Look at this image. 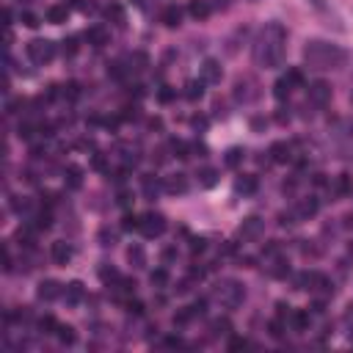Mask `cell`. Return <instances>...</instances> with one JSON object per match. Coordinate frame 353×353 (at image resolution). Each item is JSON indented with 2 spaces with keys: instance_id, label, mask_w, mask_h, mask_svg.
<instances>
[{
  "instance_id": "obj_1",
  "label": "cell",
  "mask_w": 353,
  "mask_h": 353,
  "mask_svg": "<svg viewBox=\"0 0 353 353\" xmlns=\"http://www.w3.org/2000/svg\"><path fill=\"white\" fill-rule=\"evenodd\" d=\"M284 42H287V31L281 22H270L262 28L260 39L254 44V61L257 67L273 69L284 61Z\"/></svg>"
},
{
  "instance_id": "obj_2",
  "label": "cell",
  "mask_w": 353,
  "mask_h": 353,
  "mask_svg": "<svg viewBox=\"0 0 353 353\" xmlns=\"http://www.w3.org/2000/svg\"><path fill=\"white\" fill-rule=\"evenodd\" d=\"M345 50L337 44L328 42H309L304 47V61L309 64L312 69H337L345 64Z\"/></svg>"
},
{
  "instance_id": "obj_3",
  "label": "cell",
  "mask_w": 353,
  "mask_h": 353,
  "mask_svg": "<svg viewBox=\"0 0 353 353\" xmlns=\"http://www.w3.org/2000/svg\"><path fill=\"white\" fill-rule=\"evenodd\" d=\"M243 298H246V290H243V284L234 281V279H223L221 284L215 287V301L226 309H238L240 304H243Z\"/></svg>"
},
{
  "instance_id": "obj_4",
  "label": "cell",
  "mask_w": 353,
  "mask_h": 353,
  "mask_svg": "<svg viewBox=\"0 0 353 353\" xmlns=\"http://www.w3.org/2000/svg\"><path fill=\"white\" fill-rule=\"evenodd\" d=\"M28 55H31L33 64H50L55 58V44L50 39H33L28 44Z\"/></svg>"
},
{
  "instance_id": "obj_5",
  "label": "cell",
  "mask_w": 353,
  "mask_h": 353,
  "mask_svg": "<svg viewBox=\"0 0 353 353\" xmlns=\"http://www.w3.org/2000/svg\"><path fill=\"white\" fill-rule=\"evenodd\" d=\"M138 229H141L144 238H160V234L166 232V218H163L160 213H144Z\"/></svg>"
},
{
  "instance_id": "obj_6",
  "label": "cell",
  "mask_w": 353,
  "mask_h": 353,
  "mask_svg": "<svg viewBox=\"0 0 353 353\" xmlns=\"http://www.w3.org/2000/svg\"><path fill=\"white\" fill-rule=\"evenodd\" d=\"M307 97L315 108H326V105L331 102V86H328L326 80H315V83H309V88H307Z\"/></svg>"
},
{
  "instance_id": "obj_7",
  "label": "cell",
  "mask_w": 353,
  "mask_h": 353,
  "mask_svg": "<svg viewBox=\"0 0 353 353\" xmlns=\"http://www.w3.org/2000/svg\"><path fill=\"white\" fill-rule=\"evenodd\" d=\"M262 229H265V221L257 218V215H249V218L240 223V238L243 240H257L262 234Z\"/></svg>"
},
{
  "instance_id": "obj_8",
  "label": "cell",
  "mask_w": 353,
  "mask_h": 353,
  "mask_svg": "<svg viewBox=\"0 0 353 353\" xmlns=\"http://www.w3.org/2000/svg\"><path fill=\"white\" fill-rule=\"evenodd\" d=\"M268 155H270V163H290L292 160V146L287 144V141H276V144H270Z\"/></svg>"
},
{
  "instance_id": "obj_9",
  "label": "cell",
  "mask_w": 353,
  "mask_h": 353,
  "mask_svg": "<svg viewBox=\"0 0 353 353\" xmlns=\"http://www.w3.org/2000/svg\"><path fill=\"white\" fill-rule=\"evenodd\" d=\"M86 42L91 44V47H105L110 42V33H108V28L105 25H91L86 31Z\"/></svg>"
},
{
  "instance_id": "obj_10",
  "label": "cell",
  "mask_w": 353,
  "mask_h": 353,
  "mask_svg": "<svg viewBox=\"0 0 353 353\" xmlns=\"http://www.w3.org/2000/svg\"><path fill=\"white\" fill-rule=\"evenodd\" d=\"M163 191L177 196V193H185L188 191V177L185 174H168L166 180H163Z\"/></svg>"
},
{
  "instance_id": "obj_11",
  "label": "cell",
  "mask_w": 353,
  "mask_h": 353,
  "mask_svg": "<svg viewBox=\"0 0 353 353\" xmlns=\"http://www.w3.org/2000/svg\"><path fill=\"white\" fill-rule=\"evenodd\" d=\"M221 75H223V69L215 58H207V61L202 64V80L204 83H221Z\"/></svg>"
},
{
  "instance_id": "obj_12",
  "label": "cell",
  "mask_w": 353,
  "mask_h": 353,
  "mask_svg": "<svg viewBox=\"0 0 353 353\" xmlns=\"http://www.w3.org/2000/svg\"><path fill=\"white\" fill-rule=\"evenodd\" d=\"M50 254H52V262L67 265L69 260H72V246H69L67 240H55V243H52V249H50Z\"/></svg>"
},
{
  "instance_id": "obj_13",
  "label": "cell",
  "mask_w": 353,
  "mask_h": 353,
  "mask_svg": "<svg viewBox=\"0 0 353 353\" xmlns=\"http://www.w3.org/2000/svg\"><path fill=\"white\" fill-rule=\"evenodd\" d=\"M188 14H191L193 20H207V17L213 14V6H210V0H191V3H188Z\"/></svg>"
},
{
  "instance_id": "obj_14",
  "label": "cell",
  "mask_w": 353,
  "mask_h": 353,
  "mask_svg": "<svg viewBox=\"0 0 353 353\" xmlns=\"http://www.w3.org/2000/svg\"><path fill=\"white\" fill-rule=\"evenodd\" d=\"M257 188H260V180H257V177H251V174L238 177V182H234V191L243 193V196H251V193H257Z\"/></svg>"
},
{
  "instance_id": "obj_15",
  "label": "cell",
  "mask_w": 353,
  "mask_h": 353,
  "mask_svg": "<svg viewBox=\"0 0 353 353\" xmlns=\"http://www.w3.org/2000/svg\"><path fill=\"white\" fill-rule=\"evenodd\" d=\"M36 296L42 298V301H55V298L61 296V284H58V281H52V279H47V281L39 284Z\"/></svg>"
},
{
  "instance_id": "obj_16",
  "label": "cell",
  "mask_w": 353,
  "mask_h": 353,
  "mask_svg": "<svg viewBox=\"0 0 353 353\" xmlns=\"http://www.w3.org/2000/svg\"><path fill=\"white\" fill-rule=\"evenodd\" d=\"M317 207H320V202H317L315 196L301 199V202H298V207H296V218H312V215L317 213Z\"/></svg>"
},
{
  "instance_id": "obj_17",
  "label": "cell",
  "mask_w": 353,
  "mask_h": 353,
  "mask_svg": "<svg viewBox=\"0 0 353 353\" xmlns=\"http://www.w3.org/2000/svg\"><path fill=\"white\" fill-rule=\"evenodd\" d=\"M160 20H163L166 28H180L182 25V9L180 6H166L163 14H160Z\"/></svg>"
},
{
  "instance_id": "obj_18",
  "label": "cell",
  "mask_w": 353,
  "mask_h": 353,
  "mask_svg": "<svg viewBox=\"0 0 353 353\" xmlns=\"http://www.w3.org/2000/svg\"><path fill=\"white\" fill-rule=\"evenodd\" d=\"M309 323H312V317H309L307 309H292L290 312V326L296 328V331H307Z\"/></svg>"
},
{
  "instance_id": "obj_19",
  "label": "cell",
  "mask_w": 353,
  "mask_h": 353,
  "mask_svg": "<svg viewBox=\"0 0 353 353\" xmlns=\"http://www.w3.org/2000/svg\"><path fill=\"white\" fill-rule=\"evenodd\" d=\"M83 296H86V290H83V284H80V281H69L67 290H64V298H67V304H72V307L83 301Z\"/></svg>"
},
{
  "instance_id": "obj_20",
  "label": "cell",
  "mask_w": 353,
  "mask_h": 353,
  "mask_svg": "<svg viewBox=\"0 0 353 353\" xmlns=\"http://www.w3.org/2000/svg\"><path fill=\"white\" fill-rule=\"evenodd\" d=\"M127 260H130L133 268H146V251H144V246H130L127 249Z\"/></svg>"
},
{
  "instance_id": "obj_21",
  "label": "cell",
  "mask_w": 353,
  "mask_h": 353,
  "mask_svg": "<svg viewBox=\"0 0 353 353\" xmlns=\"http://www.w3.org/2000/svg\"><path fill=\"white\" fill-rule=\"evenodd\" d=\"M69 17V9L67 6H50L47 9V22H52V25H61V22H67Z\"/></svg>"
},
{
  "instance_id": "obj_22",
  "label": "cell",
  "mask_w": 353,
  "mask_h": 353,
  "mask_svg": "<svg viewBox=\"0 0 353 353\" xmlns=\"http://www.w3.org/2000/svg\"><path fill=\"white\" fill-rule=\"evenodd\" d=\"M199 185H202V188H213V185H218V171H215V168H210V166L199 168Z\"/></svg>"
},
{
  "instance_id": "obj_23",
  "label": "cell",
  "mask_w": 353,
  "mask_h": 353,
  "mask_svg": "<svg viewBox=\"0 0 353 353\" xmlns=\"http://www.w3.org/2000/svg\"><path fill=\"white\" fill-rule=\"evenodd\" d=\"M141 188H144V193L146 196H155L157 191H160V180H157L155 174H146V177H141Z\"/></svg>"
},
{
  "instance_id": "obj_24",
  "label": "cell",
  "mask_w": 353,
  "mask_h": 353,
  "mask_svg": "<svg viewBox=\"0 0 353 353\" xmlns=\"http://www.w3.org/2000/svg\"><path fill=\"white\" fill-rule=\"evenodd\" d=\"M185 97L188 99H202L204 97V80H188L185 83Z\"/></svg>"
},
{
  "instance_id": "obj_25",
  "label": "cell",
  "mask_w": 353,
  "mask_h": 353,
  "mask_svg": "<svg viewBox=\"0 0 353 353\" xmlns=\"http://www.w3.org/2000/svg\"><path fill=\"white\" fill-rule=\"evenodd\" d=\"M243 157H246V149H240V146H232V149L226 152V157H223V160H226L229 168H238L240 163H243Z\"/></svg>"
},
{
  "instance_id": "obj_26",
  "label": "cell",
  "mask_w": 353,
  "mask_h": 353,
  "mask_svg": "<svg viewBox=\"0 0 353 353\" xmlns=\"http://www.w3.org/2000/svg\"><path fill=\"white\" fill-rule=\"evenodd\" d=\"M171 152H174V157H180V160H188L191 157V146L185 144V141H180V138H171Z\"/></svg>"
},
{
  "instance_id": "obj_27",
  "label": "cell",
  "mask_w": 353,
  "mask_h": 353,
  "mask_svg": "<svg viewBox=\"0 0 353 353\" xmlns=\"http://www.w3.org/2000/svg\"><path fill=\"white\" fill-rule=\"evenodd\" d=\"M290 91H292V86L287 83V78L281 75V78L273 83V97H276V99H287V97H290Z\"/></svg>"
},
{
  "instance_id": "obj_28",
  "label": "cell",
  "mask_w": 353,
  "mask_h": 353,
  "mask_svg": "<svg viewBox=\"0 0 353 353\" xmlns=\"http://www.w3.org/2000/svg\"><path fill=\"white\" fill-rule=\"evenodd\" d=\"M55 337H58V342H61V345H75V339H78L72 326H58Z\"/></svg>"
},
{
  "instance_id": "obj_29",
  "label": "cell",
  "mask_w": 353,
  "mask_h": 353,
  "mask_svg": "<svg viewBox=\"0 0 353 353\" xmlns=\"http://www.w3.org/2000/svg\"><path fill=\"white\" fill-rule=\"evenodd\" d=\"M334 191H337L339 196H348V193L353 191L350 177H348V174H339V177H337V182H334Z\"/></svg>"
},
{
  "instance_id": "obj_30",
  "label": "cell",
  "mask_w": 353,
  "mask_h": 353,
  "mask_svg": "<svg viewBox=\"0 0 353 353\" xmlns=\"http://www.w3.org/2000/svg\"><path fill=\"white\" fill-rule=\"evenodd\" d=\"M67 182H69V188H75V191H78V188L83 185V171H80L78 166H69L67 168Z\"/></svg>"
},
{
  "instance_id": "obj_31",
  "label": "cell",
  "mask_w": 353,
  "mask_h": 353,
  "mask_svg": "<svg viewBox=\"0 0 353 353\" xmlns=\"http://www.w3.org/2000/svg\"><path fill=\"white\" fill-rule=\"evenodd\" d=\"M99 279H102L105 284H110V287H113L116 281L122 279V276H119V270H116V268H108V265H102V268H99Z\"/></svg>"
},
{
  "instance_id": "obj_32",
  "label": "cell",
  "mask_w": 353,
  "mask_h": 353,
  "mask_svg": "<svg viewBox=\"0 0 353 353\" xmlns=\"http://www.w3.org/2000/svg\"><path fill=\"white\" fill-rule=\"evenodd\" d=\"M210 328H213L215 337H221V334H229V331H232V323H229V317H218V320L210 323Z\"/></svg>"
},
{
  "instance_id": "obj_33",
  "label": "cell",
  "mask_w": 353,
  "mask_h": 353,
  "mask_svg": "<svg viewBox=\"0 0 353 353\" xmlns=\"http://www.w3.org/2000/svg\"><path fill=\"white\" fill-rule=\"evenodd\" d=\"M149 281H152L155 287H166V284H168V270H166V268H157V270H152Z\"/></svg>"
},
{
  "instance_id": "obj_34",
  "label": "cell",
  "mask_w": 353,
  "mask_h": 353,
  "mask_svg": "<svg viewBox=\"0 0 353 353\" xmlns=\"http://www.w3.org/2000/svg\"><path fill=\"white\" fill-rule=\"evenodd\" d=\"M204 309H207V301H202V298H199L196 304H191V307H185V315H188V317H191V320H193V317H202V315H204Z\"/></svg>"
},
{
  "instance_id": "obj_35",
  "label": "cell",
  "mask_w": 353,
  "mask_h": 353,
  "mask_svg": "<svg viewBox=\"0 0 353 353\" xmlns=\"http://www.w3.org/2000/svg\"><path fill=\"white\" fill-rule=\"evenodd\" d=\"M284 78H287V83H290L292 88L304 86V72H301V69H287V72H284Z\"/></svg>"
},
{
  "instance_id": "obj_36",
  "label": "cell",
  "mask_w": 353,
  "mask_h": 353,
  "mask_svg": "<svg viewBox=\"0 0 353 353\" xmlns=\"http://www.w3.org/2000/svg\"><path fill=\"white\" fill-rule=\"evenodd\" d=\"M39 328H42L44 334H55L58 331V323L52 320L50 315H44V317H39Z\"/></svg>"
},
{
  "instance_id": "obj_37",
  "label": "cell",
  "mask_w": 353,
  "mask_h": 353,
  "mask_svg": "<svg viewBox=\"0 0 353 353\" xmlns=\"http://www.w3.org/2000/svg\"><path fill=\"white\" fill-rule=\"evenodd\" d=\"M61 97H64V99H78V97H80V86H78V83L61 86Z\"/></svg>"
},
{
  "instance_id": "obj_38",
  "label": "cell",
  "mask_w": 353,
  "mask_h": 353,
  "mask_svg": "<svg viewBox=\"0 0 353 353\" xmlns=\"http://www.w3.org/2000/svg\"><path fill=\"white\" fill-rule=\"evenodd\" d=\"M50 223H52V215L47 213V210H42V213L33 218V226H36V229H50Z\"/></svg>"
},
{
  "instance_id": "obj_39",
  "label": "cell",
  "mask_w": 353,
  "mask_h": 353,
  "mask_svg": "<svg viewBox=\"0 0 353 353\" xmlns=\"http://www.w3.org/2000/svg\"><path fill=\"white\" fill-rule=\"evenodd\" d=\"M268 331H270V337H273V339H281V337H284V323H281V320H270L268 323Z\"/></svg>"
},
{
  "instance_id": "obj_40",
  "label": "cell",
  "mask_w": 353,
  "mask_h": 353,
  "mask_svg": "<svg viewBox=\"0 0 353 353\" xmlns=\"http://www.w3.org/2000/svg\"><path fill=\"white\" fill-rule=\"evenodd\" d=\"M174 97H177V88H171V86H163L160 91H157V99H160V102H171Z\"/></svg>"
},
{
  "instance_id": "obj_41",
  "label": "cell",
  "mask_w": 353,
  "mask_h": 353,
  "mask_svg": "<svg viewBox=\"0 0 353 353\" xmlns=\"http://www.w3.org/2000/svg\"><path fill=\"white\" fill-rule=\"evenodd\" d=\"M138 223H141L138 215H125V221H122V229H127V232H130V229H138Z\"/></svg>"
},
{
  "instance_id": "obj_42",
  "label": "cell",
  "mask_w": 353,
  "mask_h": 353,
  "mask_svg": "<svg viewBox=\"0 0 353 353\" xmlns=\"http://www.w3.org/2000/svg\"><path fill=\"white\" fill-rule=\"evenodd\" d=\"M33 133H39V127H33V125H20V138L31 141V138H33Z\"/></svg>"
},
{
  "instance_id": "obj_43",
  "label": "cell",
  "mask_w": 353,
  "mask_h": 353,
  "mask_svg": "<svg viewBox=\"0 0 353 353\" xmlns=\"http://www.w3.org/2000/svg\"><path fill=\"white\" fill-rule=\"evenodd\" d=\"M75 52H78V39H67V42H64V55L72 58Z\"/></svg>"
},
{
  "instance_id": "obj_44",
  "label": "cell",
  "mask_w": 353,
  "mask_h": 353,
  "mask_svg": "<svg viewBox=\"0 0 353 353\" xmlns=\"http://www.w3.org/2000/svg\"><path fill=\"white\" fill-rule=\"evenodd\" d=\"M22 22H25L28 28H39V17L31 14V11H22Z\"/></svg>"
},
{
  "instance_id": "obj_45",
  "label": "cell",
  "mask_w": 353,
  "mask_h": 353,
  "mask_svg": "<svg viewBox=\"0 0 353 353\" xmlns=\"http://www.w3.org/2000/svg\"><path fill=\"white\" fill-rule=\"evenodd\" d=\"M246 345H249V342H246L243 337H232V339H229V350H243Z\"/></svg>"
},
{
  "instance_id": "obj_46",
  "label": "cell",
  "mask_w": 353,
  "mask_h": 353,
  "mask_svg": "<svg viewBox=\"0 0 353 353\" xmlns=\"http://www.w3.org/2000/svg\"><path fill=\"white\" fill-rule=\"evenodd\" d=\"M105 14H108V17H113L116 22H122V20H125V14H122V9H119V6H108V11H105Z\"/></svg>"
},
{
  "instance_id": "obj_47",
  "label": "cell",
  "mask_w": 353,
  "mask_h": 353,
  "mask_svg": "<svg viewBox=\"0 0 353 353\" xmlns=\"http://www.w3.org/2000/svg\"><path fill=\"white\" fill-rule=\"evenodd\" d=\"M265 125H268V122H265L262 116H254V119H251V130H257V133L265 130Z\"/></svg>"
},
{
  "instance_id": "obj_48",
  "label": "cell",
  "mask_w": 353,
  "mask_h": 353,
  "mask_svg": "<svg viewBox=\"0 0 353 353\" xmlns=\"http://www.w3.org/2000/svg\"><path fill=\"white\" fill-rule=\"evenodd\" d=\"M127 309H130L133 315H141V312H144V304H141V301H130V304H127Z\"/></svg>"
},
{
  "instance_id": "obj_49",
  "label": "cell",
  "mask_w": 353,
  "mask_h": 353,
  "mask_svg": "<svg viewBox=\"0 0 353 353\" xmlns=\"http://www.w3.org/2000/svg\"><path fill=\"white\" fill-rule=\"evenodd\" d=\"M191 249H193V251H204V249H207V240H204V238H196Z\"/></svg>"
},
{
  "instance_id": "obj_50",
  "label": "cell",
  "mask_w": 353,
  "mask_h": 353,
  "mask_svg": "<svg viewBox=\"0 0 353 353\" xmlns=\"http://www.w3.org/2000/svg\"><path fill=\"white\" fill-rule=\"evenodd\" d=\"M94 168H99V171H105V168H108V166H105V157L102 155H94Z\"/></svg>"
},
{
  "instance_id": "obj_51",
  "label": "cell",
  "mask_w": 353,
  "mask_h": 353,
  "mask_svg": "<svg viewBox=\"0 0 353 353\" xmlns=\"http://www.w3.org/2000/svg\"><path fill=\"white\" fill-rule=\"evenodd\" d=\"M166 345H168V348H180L182 339H180V337H168V339H166Z\"/></svg>"
},
{
  "instance_id": "obj_52",
  "label": "cell",
  "mask_w": 353,
  "mask_h": 353,
  "mask_svg": "<svg viewBox=\"0 0 353 353\" xmlns=\"http://www.w3.org/2000/svg\"><path fill=\"white\" fill-rule=\"evenodd\" d=\"M193 127H196V130H204V127H207V119H199L196 116V119H193Z\"/></svg>"
},
{
  "instance_id": "obj_53",
  "label": "cell",
  "mask_w": 353,
  "mask_h": 353,
  "mask_svg": "<svg viewBox=\"0 0 353 353\" xmlns=\"http://www.w3.org/2000/svg\"><path fill=\"white\" fill-rule=\"evenodd\" d=\"M276 119H279V122H290V113H284V110H279V113H276Z\"/></svg>"
},
{
  "instance_id": "obj_54",
  "label": "cell",
  "mask_w": 353,
  "mask_h": 353,
  "mask_svg": "<svg viewBox=\"0 0 353 353\" xmlns=\"http://www.w3.org/2000/svg\"><path fill=\"white\" fill-rule=\"evenodd\" d=\"M133 3H135V6H144V0H133Z\"/></svg>"
}]
</instances>
